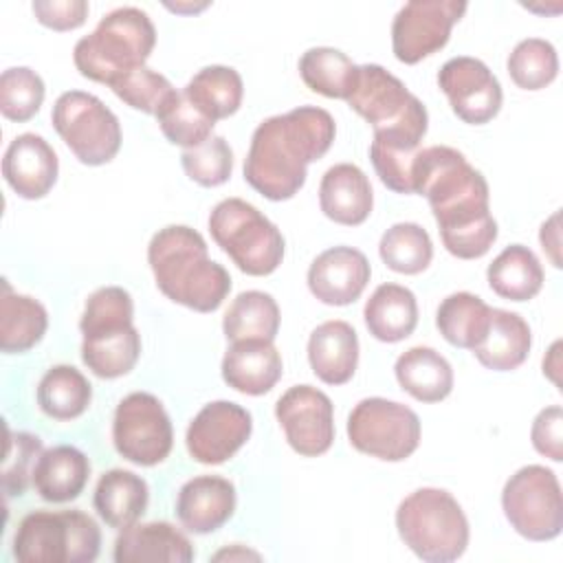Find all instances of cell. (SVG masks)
Returning a JSON list of instances; mask_svg holds the SVG:
<instances>
[{
  "label": "cell",
  "mask_w": 563,
  "mask_h": 563,
  "mask_svg": "<svg viewBox=\"0 0 563 563\" xmlns=\"http://www.w3.org/2000/svg\"><path fill=\"white\" fill-rule=\"evenodd\" d=\"M59 172V161L48 141L40 134H18L2 158V176L9 187L26 200L44 198Z\"/></svg>",
  "instance_id": "19"
},
{
  "label": "cell",
  "mask_w": 563,
  "mask_h": 563,
  "mask_svg": "<svg viewBox=\"0 0 563 563\" xmlns=\"http://www.w3.org/2000/svg\"><path fill=\"white\" fill-rule=\"evenodd\" d=\"M508 523L530 541H550L563 528V497L554 471L541 464L521 466L501 490Z\"/></svg>",
  "instance_id": "10"
},
{
  "label": "cell",
  "mask_w": 563,
  "mask_h": 563,
  "mask_svg": "<svg viewBox=\"0 0 563 563\" xmlns=\"http://www.w3.org/2000/svg\"><path fill=\"white\" fill-rule=\"evenodd\" d=\"M112 442L117 453L136 466L161 464L174 444L172 420L163 402L147 391L128 394L114 411Z\"/></svg>",
  "instance_id": "12"
},
{
  "label": "cell",
  "mask_w": 563,
  "mask_h": 563,
  "mask_svg": "<svg viewBox=\"0 0 563 563\" xmlns=\"http://www.w3.org/2000/svg\"><path fill=\"white\" fill-rule=\"evenodd\" d=\"M51 121L62 141L84 165H106L121 147L117 114L90 92L68 90L59 95Z\"/></svg>",
  "instance_id": "9"
},
{
  "label": "cell",
  "mask_w": 563,
  "mask_h": 563,
  "mask_svg": "<svg viewBox=\"0 0 563 563\" xmlns=\"http://www.w3.org/2000/svg\"><path fill=\"white\" fill-rule=\"evenodd\" d=\"M224 556H229V559H233V556H242V559H246V556H251V559H260V554H257V552H249V550H242V552H238V550H222V552H218L213 559H224Z\"/></svg>",
  "instance_id": "47"
},
{
  "label": "cell",
  "mask_w": 563,
  "mask_h": 563,
  "mask_svg": "<svg viewBox=\"0 0 563 563\" xmlns=\"http://www.w3.org/2000/svg\"><path fill=\"white\" fill-rule=\"evenodd\" d=\"M438 86L446 95L451 110L471 125H484L501 108V86L490 68L468 55L451 57L438 73Z\"/></svg>",
  "instance_id": "15"
},
{
  "label": "cell",
  "mask_w": 563,
  "mask_h": 563,
  "mask_svg": "<svg viewBox=\"0 0 563 563\" xmlns=\"http://www.w3.org/2000/svg\"><path fill=\"white\" fill-rule=\"evenodd\" d=\"M33 13L40 24L53 31L79 29L88 18L86 0H35Z\"/></svg>",
  "instance_id": "45"
},
{
  "label": "cell",
  "mask_w": 563,
  "mask_h": 563,
  "mask_svg": "<svg viewBox=\"0 0 563 563\" xmlns=\"http://www.w3.org/2000/svg\"><path fill=\"white\" fill-rule=\"evenodd\" d=\"M222 330L231 343L246 339L273 341L279 330V306L268 292H240L224 312Z\"/></svg>",
  "instance_id": "35"
},
{
  "label": "cell",
  "mask_w": 563,
  "mask_h": 563,
  "mask_svg": "<svg viewBox=\"0 0 563 563\" xmlns=\"http://www.w3.org/2000/svg\"><path fill=\"white\" fill-rule=\"evenodd\" d=\"M92 400L88 378L73 365H53L37 385V405L53 420L79 418Z\"/></svg>",
  "instance_id": "34"
},
{
  "label": "cell",
  "mask_w": 563,
  "mask_h": 563,
  "mask_svg": "<svg viewBox=\"0 0 563 563\" xmlns=\"http://www.w3.org/2000/svg\"><path fill=\"white\" fill-rule=\"evenodd\" d=\"M405 545L427 563H449L468 545V519L457 499L442 488H418L396 510Z\"/></svg>",
  "instance_id": "6"
},
{
  "label": "cell",
  "mask_w": 563,
  "mask_h": 563,
  "mask_svg": "<svg viewBox=\"0 0 563 563\" xmlns=\"http://www.w3.org/2000/svg\"><path fill=\"white\" fill-rule=\"evenodd\" d=\"M156 121H158L165 139L185 150L205 143L211 136L213 125H216V121H211L207 114H202L183 95V90L180 92L176 90V95L161 108V112L156 114Z\"/></svg>",
  "instance_id": "39"
},
{
  "label": "cell",
  "mask_w": 563,
  "mask_h": 563,
  "mask_svg": "<svg viewBox=\"0 0 563 563\" xmlns=\"http://www.w3.org/2000/svg\"><path fill=\"white\" fill-rule=\"evenodd\" d=\"M350 444L383 462H402L420 444V418L402 402L363 398L347 418Z\"/></svg>",
  "instance_id": "11"
},
{
  "label": "cell",
  "mask_w": 563,
  "mask_h": 563,
  "mask_svg": "<svg viewBox=\"0 0 563 563\" xmlns=\"http://www.w3.org/2000/svg\"><path fill=\"white\" fill-rule=\"evenodd\" d=\"M154 44L156 29L150 15L136 7H121L75 44L73 62L86 79L110 86L117 77L145 66Z\"/></svg>",
  "instance_id": "5"
},
{
  "label": "cell",
  "mask_w": 563,
  "mask_h": 563,
  "mask_svg": "<svg viewBox=\"0 0 563 563\" xmlns=\"http://www.w3.org/2000/svg\"><path fill=\"white\" fill-rule=\"evenodd\" d=\"M209 231L216 244L246 275H271L284 260V235L251 202L227 198L209 213Z\"/></svg>",
  "instance_id": "8"
},
{
  "label": "cell",
  "mask_w": 563,
  "mask_h": 563,
  "mask_svg": "<svg viewBox=\"0 0 563 563\" xmlns=\"http://www.w3.org/2000/svg\"><path fill=\"white\" fill-rule=\"evenodd\" d=\"M416 194L427 196L444 249L460 260H477L497 240L488 207V183L462 152L449 145L422 147L413 172Z\"/></svg>",
  "instance_id": "1"
},
{
  "label": "cell",
  "mask_w": 563,
  "mask_h": 563,
  "mask_svg": "<svg viewBox=\"0 0 563 563\" xmlns=\"http://www.w3.org/2000/svg\"><path fill=\"white\" fill-rule=\"evenodd\" d=\"M369 275V262L358 249L332 246L312 260L308 288L321 303L347 306L363 295Z\"/></svg>",
  "instance_id": "18"
},
{
  "label": "cell",
  "mask_w": 563,
  "mask_h": 563,
  "mask_svg": "<svg viewBox=\"0 0 563 563\" xmlns=\"http://www.w3.org/2000/svg\"><path fill=\"white\" fill-rule=\"evenodd\" d=\"M457 0H411L391 22V48L398 62L418 64L438 53L451 37L453 24L466 13Z\"/></svg>",
  "instance_id": "13"
},
{
  "label": "cell",
  "mask_w": 563,
  "mask_h": 563,
  "mask_svg": "<svg viewBox=\"0 0 563 563\" xmlns=\"http://www.w3.org/2000/svg\"><path fill=\"white\" fill-rule=\"evenodd\" d=\"M490 312L493 308L482 297L460 290L442 299L435 312V325L451 345L475 350L488 332Z\"/></svg>",
  "instance_id": "32"
},
{
  "label": "cell",
  "mask_w": 563,
  "mask_h": 563,
  "mask_svg": "<svg viewBox=\"0 0 563 563\" xmlns=\"http://www.w3.org/2000/svg\"><path fill=\"white\" fill-rule=\"evenodd\" d=\"M378 253L387 268L402 275H418L431 264L433 242L420 224L398 222L383 233Z\"/></svg>",
  "instance_id": "37"
},
{
  "label": "cell",
  "mask_w": 563,
  "mask_h": 563,
  "mask_svg": "<svg viewBox=\"0 0 563 563\" xmlns=\"http://www.w3.org/2000/svg\"><path fill=\"white\" fill-rule=\"evenodd\" d=\"M110 88L130 108L154 117L176 95V88L169 84V79L147 66L117 77Z\"/></svg>",
  "instance_id": "41"
},
{
  "label": "cell",
  "mask_w": 563,
  "mask_h": 563,
  "mask_svg": "<svg viewBox=\"0 0 563 563\" xmlns=\"http://www.w3.org/2000/svg\"><path fill=\"white\" fill-rule=\"evenodd\" d=\"M191 541L167 521L132 523L121 530L114 541L117 563H141V561H165V563H189L194 561Z\"/></svg>",
  "instance_id": "23"
},
{
  "label": "cell",
  "mask_w": 563,
  "mask_h": 563,
  "mask_svg": "<svg viewBox=\"0 0 563 563\" xmlns=\"http://www.w3.org/2000/svg\"><path fill=\"white\" fill-rule=\"evenodd\" d=\"M180 163L194 183L202 187H218L227 183L233 172V152L222 136L211 134L205 143L183 150Z\"/></svg>",
  "instance_id": "42"
},
{
  "label": "cell",
  "mask_w": 563,
  "mask_h": 563,
  "mask_svg": "<svg viewBox=\"0 0 563 563\" xmlns=\"http://www.w3.org/2000/svg\"><path fill=\"white\" fill-rule=\"evenodd\" d=\"M394 372L398 385L420 402H440L453 389L451 363L433 347H409L398 356Z\"/></svg>",
  "instance_id": "29"
},
{
  "label": "cell",
  "mask_w": 563,
  "mask_h": 563,
  "mask_svg": "<svg viewBox=\"0 0 563 563\" xmlns=\"http://www.w3.org/2000/svg\"><path fill=\"white\" fill-rule=\"evenodd\" d=\"M277 422L295 453L323 455L334 442V407L328 394L312 385L286 389L275 405Z\"/></svg>",
  "instance_id": "14"
},
{
  "label": "cell",
  "mask_w": 563,
  "mask_h": 563,
  "mask_svg": "<svg viewBox=\"0 0 563 563\" xmlns=\"http://www.w3.org/2000/svg\"><path fill=\"white\" fill-rule=\"evenodd\" d=\"M308 361L325 385L347 383L358 365V336L347 321H323L310 332Z\"/></svg>",
  "instance_id": "24"
},
{
  "label": "cell",
  "mask_w": 563,
  "mask_h": 563,
  "mask_svg": "<svg viewBox=\"0 0 563 563\" xmlns=\"http://www.w3.org/2000/svg\"><path fill=\"white\" fill-rule=\"evenodd\" d=\"M42 453V440L26 431L7 429V451L2 464V486L7 495H22L33 482V468Z\"/></svg>",
  "instance_id": "43"
},
{
  "label": "cell",
  "mask_w": 563,
  "mask_h": 563,
  "mask_svg": "<svg viewBox=\"0 0 563 563\" xmlns=\"http://www.w3.org/2000/svg\"><path fill=\"white\" fill-rule=\"evenodd\" d=\"M99 548L101 530L81 510H33L13 534V556L22 563H90Z\"/></svg>",
  "instance_id": "7"
},
{
  "label": "cell",
  "mask_w": 563,
  "mask_h": 563,
  "mask_svg": "<svg viewBox=\"0 0 563 563\" xmlns=\"http://www.w3.org/2000/svg\"><path fill=\"white\" fill-rule=\"evenodd\" d=\"M532 334L523 317L510 310L493 308L484 341L473 350L475 358L493 372L517 369L530 354Z\"/></svg>",
  "instance_id": "27"
},
{
  "label": "cell",
  "mask_w": 563,
  "mask_h": 563,
  "mask_svg": "<svg viewBox=\"0 0 563 563\" xmlns=\"http://www.w3.org/2000/svg\"><path fill=\"white\" fill-rule=\"evenodd\" d=\"M369 334L383 343L407 339L418 325L416 295L400 284H380L363 308Z\"/></svg>",
  "instance_id": "28"
},
{
  "label": "cell",
  "mask_w": 563,
  "mask_h": 563,
  "mask_svg": "<svg viewBox=\"0 0 563 563\" xmlns=\"http://www.w3.org/2000/svg\"><path fill=\"white\" fill-rule=\"evenodd\" d=\"M42 101H44V81L35 70L26 66H15L2 73L0 112L4 119L24 123L37 114Z\"/></svg>",
  "instance_id": "40"
},
{
  "label": "cell",
  "mask_w": 563,
  "mask_h": 563,
  "mask_svg": "<svg viewBox=\"0 0 563 563\" xmlns=\"http://www.w3.org/2000/svg\"><path fill=\"white\" fill-rule=\"evenodd\" d=\"M510 79L523 90H541L554 81L559 73L556 48L541 37L521 40L506 62Z\"/></svg>",
  "instance_id": "38"
},
{
  "label": "cell",
  "mask_w": 563,
  "mask_h": 563,
  "mask_svg": "<svg viewBox=\"0 0 563 563\" xmlns=\"http://www.w3.org/2000/svg\"><path fill=\"white\" fill-rule=\"evenodd\" d=\"M90 477L88 457L70 444H59L40 453L33 468L35 493L51 504L77 499Z\"/></svg>",
  "instance_id": "25"
},
{
  "label": "cell",
  "mask_w": 563,
  "mask_h": 563,
  "mask_svg": "<svg viewBox=\"0 0 563 563\" xmlns=\"http://www.w3.org/2000/svg\"><path fill=\"white\" fill-rule=\"evenodd\" d=\"M235 486L220 475H198L185 482L176 497V517L185 530L209 534L235 512Z\"/></svg>",
  "instance_id": "20"
},
{
  "label": "cell",
  "mask_w": 563,
  "mask_h": 563,
  "mask_svg": "<svg viewBox=\"0 0 563 563\" xmlns=\"http://www.w3.org/2000/svg\"><path fill=\"white\" fill-rule=\"evenodd\" d=\"M345 101L374 130L389 128L422 106L396 75L378 64L358 66L354 88Z\"/></svg>",
  "instance_id": "17"
},
{
  "label": "cell",
  "mask_w": 563,
  "mask_h": 563,
  "mask_svg": "<svg viewBox=\"0 0 563 563\" xmlns=\"http://www.w3.org/2000/svg\"><path fill=\"white\" fill-rule=\"evenodd\" d=\"M334 134L332 114L317 106L264 119L244 158V180L268 200L292 198L306 183V167L330 150Z\"/></svg>",
  "instance_id": "2"
},
{
  "label": "cell",
  "mask_w": 563,
  "mask_h": 563,
  "mask_svg": "<svg viewBox=\"0 0 563 563\" xmlns=\"http://www.w3.org/2000/svg\"><path fill=\"white\" fill-rule=\"evenodd\" d=\"M284 363L273 341H233L222 358V378L246 396L268 394L282 378Z\"/></svg>",
  "instance_id": "21"
},
{
  "label": "cell",
  "mask_w": 563,
  "mask_h": 563,
  "mask_svg": "<svg viewBox=\"0 0 563 563\" xmlns=\"http://www.w3.org/2000/svg\"><path fill=\"white\" fill-rule=\"evenodd\" d=\"M358 66L339 48L332 46H314L308 48L299 59V75L303 84L323 97L330 99H347Z\"/></svg>",
  "instance_id": "36"
},
{
  "label": "cell",
  "mask_w": 563,
  "mask_h": 563,
  "mask_svg": "<svg viewBox=\"0 0 563 563\" xmlns=\"http://www.w3.org/2000/svg\"><path fill=\"white\" fill-rule=\"evenodd\" d=\"M559 218H561V213L554 211V213L541 224V233H539L541 246H543V251L550 255L552 266H556V268H561V257H559Z\"/></svg>",
  "instance_id": "46"
},
{
  "label": "cell",
  "mask_w": 563,
  "mask_h": 563,
  "mask_svg": "<svg viewBox=\"0 0 563 563\" xmlns=\"http://www.w3.org/2000/svg\"><path fill=\"white\" fill-rule=\"evenodd\" d=\"M563 411L559 405H550L545 409H541L532 422V429H530V440H532V446L554 460V462H561L563 460Z\"/></svg>",
  "instance_id": "44"
},
{
  "label": "cell",
  "mask_w": 563,
  "mask_h": 563,
  "mask_svg": "<svg viewBox=\"0 0 563 563\" xmlns=\"http://www.w3.org/2000/svg\"><path fill=\"white\" fill-rule=\"evenodd\" d=\"M319 207L336 224H363L374 207L369 178L352 163L332 165L319 185Z\"/></svg>",
  "instance_id": "22"
},
{
  "label": "cell",
  "mask_w": 563,
  "mask_h": 563,
  "mask_svg": "<svg viewBox=\"0 0 563 563\" xmlns=\"http://www.w3.org/2000/svg\"><path fill=\"white\" fill-rule=\"evenodd\" d=\"M46 328V308L29 295L13 292L4 279L0 301V350L4 354L26 352L42 341Z\"/></svg>",
  "instance_id": "30"
},
{
  "label": "cell",
  "mask_w": 563,
  "mask_h": 563,
  "mask_svg": "<svg viewBox=\"0 0 563 563\" xmlns=\"http://www.w3.org/2000/svg\"><path fill=\"white\" fill-rule=\"evenodd\" d=\"M134 303L125 288H97L79 319L81 361L99 378H119L134 369L141 356V334L132 323Z\"/></svg>",
  "instance_id": "4"
},
{
  "label": "cell",
  "mask_w": 563,
  "mask_h": 563,
  "mask_svg": "<svg viewBox=\"0 0 563 563\" xmlns=\"http://www.w3.org/2000/svg\"><path fill=\"white\" fill-rule=\"evenodd\" d=\"M183 95L211 121L238 112L244 95L242 77L231 66H205L183 88Z\"/></svg>",
  "instance_id": "33"
},
{
  "label": "cell",
  "mask_w": 563,
  "mask_h": 563,
  "mask_svg": "<svg viewBox=\"0 0 563 563\" xmlns=\"http://www.w3.org/2000/svg\"><path fill=\"white\" fill-rule=\"evenodd\" d=\"M147 262L158 290L196 312L218 310L231 290V275L209 260L205 238L191 227L158 229L150 240Z\"/></svg>",
  "instance_id": "3"
},
{
  "label": "cell",
  "mask_w": 563,
  "mask_h": 563,
  "mask_svg": "<svg viewBox=\"0 0 563 563\" xmlns=\"http://www.w3.org/2000/svg\"><path fill=\"white\" fill-rule=\"evenodd\" d=\"M150 501L147 482L125 468H112L103 473L95 488V510L110 528H128L136 523Z\"/></svg>",
  "instance_id": "26"
},
{
  "label": "cell",
  "mask_w": 563,
  "mask_h": 563,
  "mask_svg": "<svg viewBox=\"0 0 563 563\" xmlns=\"http://www.w3.org/2000/svg\"><path fill=\"white\" fill-rule=\"evenodd\" d=\"M251 413L231 400L205 405L187 427L185 444L200 464H222L231 460L251 438Z\"/></svg>",
  "instance_id": "16"
},
{
  "label": "cell",
  "mask_w": 563,
  "mask_h": 563,
  "mask_svg": "<svg viewBox=\"0 0 563 563\" xmlns=\"http://www.w3.org/2000/svg\"><path fill=\"white\" fill-rule=\"evenodd\" d=\"M486 279L501 299L528 301L543 286V266L528 246L510 244L490 262Z\"/></svg>",
  "instance_id": "31"
}]
</instances>
